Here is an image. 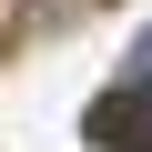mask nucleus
Returning a JSON list of instances; mask_svg holds the SVG:
<instances>
[{
  "instance_id": "f257e3e1",
  "label": "nucleus",
  "mask_w": 152,
  "mask_h": 152,
  "mask_svg": "<svg viewBox=\"0 0 152 152\" xmlns=\"http://www.w3.org/2000/svg\"><path fill=\"white\" fill-rule=\"evenodd\" d=\"M91 142H112V152H152V81L102 91V102H91Z\"/></svg>"
}]
</instances>
